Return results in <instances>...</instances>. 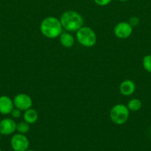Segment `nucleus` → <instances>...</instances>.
Wrapping results in <instances>:
<instances>
[{"label":"nucleus","instance_id":"f257e3e1","mask_svg":"<svg viewBox=\"0 0 151 151\" xmlns=\"http://www.w3.org/2000/svg\"><path fill=\"white\" fill-rule=\"evenodd\" d=\"M62 27L69 32H75L83 27L84 19L82 16L74 10H67L60 17Z\"/></svg>","mask_w":151,"mask_h":151},{"label":"nucleus","instance_id":"f03ea898","mask_svg":"<svg viewBox=\"0 0 151 151\" xmlns=\"http://www.w3.org/2000/svg\"><path fill=\"white\" fill-rule=\"evenodd\" d=\"M62 25L59 19L53 16L45 18L40 24L42 35L48 38H56L62 32Z\"/></svg>","mask_w":151,"mask_h":151},{"label":"nucleus","instance_id":"7ed1b4c3","mask_svg":"<svg viewBox=\"0 0 151 151\" xmlns=\"http://www.w3.org/2000/svg\"><path fill=\"white\" fill-rule=\"evenodd\" d=\"M76 39L81 45L85 47H92L96 44V35L89 27H81L76 31Z\"/></svg>","mask_w":151,"mask_h":151},{"label":"nucleus","instance_id":"20e7f679","mask_svg":"<svg viewBox=\"0 0 151 151\" xmlns=\"http://www.w3.org/2000/svg\"><path fill=\"white\" fill-rule=\"evenodd\" d=\"M130 115V110L127 106L123 104H117L112 108L110 116L113 123L123 125L127 121Z\"/></svg>","mask_w":151,"mask_h":151},{"label":"nucleus","instance_id":"39448f33","mask_svg":"<svg viewBox=\"0 0 151 151\" xmlns=\"http://www.w3.org/2000/svg\"><path fill=\"white\" fill-rule=\"evenodd\" d=\"M10 145L13 150L25 151L29 148L30 142L28 137L25 134L18 133L11 137Z\"/></svg>","mask_w":151,"mask_h":151},{"label":"nucleus","instance_id":"423d86ee","mask_svg":"<svg viewBox=\"0 0 151 151\" xmlns=\"http://www.w3.org/2000/svg\"><path fill=\"white\" fill-rule=\"evenodd\" d=\"M13 104L16 109L21 111H26L30 109L33 105V100L29 95L20 93L13 98Z\"/></svg>","mask_w":151,"mask_h":151},{"label":"nucleus","instance_id":"0eeeda50","mask_svg":"<svg viewBox=\"0 0 151 151\" xmlns=\"http://www.w3.org/2000/svg\"><path fill=\"white\" fill-rule=\"evenodd\" d=\"M133 32V27L131 25L126 22H119L114 28V34L118 38L124 39L131 35Z\"/></svg>","mask_w":151,"mask_h":151},{"label":"nucleus","instance_id":"6e6552de","mask_svg":"<svg viewBox=\"0 0 151 151\" xmlns=\"http://www.w3.org/2000/svg\"><path fill=\"white\" fill-rule=\"evenodd\" d=\"M16 131V123L13 119L4 118L0 121V134L1 135H11Z\"/></svg>","mask_w":151,"mask_h":151},{"label":"nucleus","instance_id":"1a4fd4ad","mask_svg":"<svg viewBox=\"0 0 151 151\" xmlns=\"http://www.w3.org/2000/svg\"><path fill=\"white\" fill-rule=\"evenodd\" d=\"M14 104L9 97L3 95L0 97V114L4 115L10 114L13 111Z\"/></svg>","mask_w":151,"mask_h":151},{"label":"nucleus","instance_id":"9d476101","mask_svg":"<svg viewBox=\"0 0 151 151\" xmlns=\"http://www.w3.org/2000/svg\"><path fill=\"white\" fill-rule=\"evenodd\" d=\"M119 91L124 96H130L136 91V84L131 80H125L120 84Z\"/></svg>","mask_w":151,"mask_h":151},{"label":"nucleus","instance_id":"9b49d317","mask_svg":"<svg viewBox=\"0 0 151 151\" xmlns=\"http://www.w3.org/2000/svg\"><path fill=\"white\" fill-rule=\"evenodd\" d=\"M59 40H60L61 44L66 48H70L75 43L74 37L68 32H62L59 35Z\"/></svg>","mask_w":151,"mask_h":151},{"label":"nucleus","instance_id":"f8f14e48","mask_svg":"<svg viewBox=\"0 0 151 151\" xmlns=\"http://www.w3.org/2000/svg\"><path fill=\"white\" fill-rule=\"evenodd\" d=\"M24 121L28 122V124H34L38 119V113L35 109H29L28 110L25 111V113L23 115Z\"/></svg>","mask_w":151,"mask_h":151},{"label":"nucleus","instance_id":"ddd939ff","mask_svg":"<svg viewBox=\"0 0 151 151\" xmlns=\"http://www.w3.org/2000/svg\"><path fill=\"white\" fill-rule=\"evenodd\" d=\"M142 106V103L140 100L137 98H134L130 100L127 103V108L131 111H138L141 109Z\"/></svg>","mask_w":151,"mask_h":151},{"label":"nucleus","instance_id":"4468645a","mask_svg":"<svg viewBox=\"0 0 151 151\" xmlns=\"http://www.w3.org/2000/svg\"><path fill=\"white\" fill-rule=\"evenodd\" d=\"M30 130V124L26 122L25 121L23 122H19V123L16 124V131L19 134H25L29 131Z\"/></svg>","mask_w":151,"mask_h":151},{"label":"nucleus","instance_id":"2eb2a0df","mask_svg":"<svg viewBox=\"0 0 151 151\" xmlns=\"http://www.w3.org/2000/svg\"><path fill=\"white\" fill-rule=\"evenodd\" d=\"M142 63H143L144 69L147 72L151 73V55H145L144 57L143 58Z\"/></svg>","mask_w":151,"mask_h":151},{"label":"nucleus","instance_id":"dca6fc26","mask_svg":"<svg viewBox=\"0 0 151 151\" xmlns=\"http://www.w3.org/2000/svg\"><path fill=\"white\" fill-rule=\"evenodd\" d=\"M139 22H140V20H139V18L136 17V16H133V17H131L128 23L131 25L132 27H133L138 26L139 24Z\"/></svg>","mask_w":151,"mask_h":151},{"label":"nucleus","instance_id":"f3484780","mask_svg":"<svg viewBox=\"0 0 151 151\" xmlns=\"http://www.w3.org/2000/svg\"><path fill=\"white\" fill-rule=\"evenodd\" d=\"M10 114H11V116H13V118H16V119H17V118H19L21 116V115H22V111L19 110V109H13V111H11V113H10Z\"/></svg>","mask_w":151,"mask_h":151},{"label":"nucleus","instance_id":"a211bd4d","mask_svg":"<svg viewBox=\"0 0 151 151\" xmlns=\"http://www.w3.org/2000/svg\"><path fill=\"white\" fill-rule=\"evenodd\" d=\"M95 3L99 6H105L109 4L112 0H94Z\"/></svg>","mask_w":151,"mask_h":151},{"label":"nucleus","instance_id":"6ab92c4d","mask_svg":"<svg viewBox=\"0 0 151 151\" xmlns=\"http://www.w3.org/2000/svg\"><path fill=\"white\" fill-rule=\"evenodd\" d=\"M118 1H127V0H118Z\"/></svg>","mask_w":151,"mask_h":151},{"label":"nucleus","instance_id":"aec40b11","mask_svg":"<svg viewBox=\"0 0 151 151\" xmlns=\"http://www.w3.org/2000/svg\"><path fill=\"white\" fill-rule=\"evenodd\" d=\"M25 151H34V150H29V149H28V150H25Z\"/></svg>","mask_w":151,"mask_h":151},{"label":"nucleus","instance_id":"412c9836","mask_svg":"<svg viewBox=\"0 0 151 151\" xmlns=\"http://www.w3.org/2000/svg\"><path fill=\"white\" fill-rule=\"evenodd\" d=\"M1 134H0V141H1Z\"/></svg>","mask_w":151,"mask_h":151},{"label":"nucleus","instance_id":"4be33fe9","mask_svg":"<svg viewBox=\"0 0 151 151\" xmlns=\"http://www.w3.org/2000/svg\"><path fill=\"white\" fill-rule=\"evenodd\" d=\"M0 151H2V150H1V149H0Z\"/></svg>","mask_w":151,"mask_h":151},{"label":"nucleus","instance_id":"5701e85b","mask_svg":"<svg viewBox=\"0 0 151 151\" xmlns=\"http://www.w3.org/2000/svg\"><path fill=\"white\" fill-rule=\"evenodd\" d=\"M13 151H15V150H13Z\"/></svg>","mask_w":151,"mask_h":151}]
</instances>
